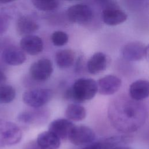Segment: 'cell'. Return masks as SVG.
<instances>
[{
  "label": "cell",
  "mask_w": 149,
  "mask_h": 149,
  "mask_svg": "<svg viewBox=\"0 0 149 149\" xmlns=\"http://www.w3.org/2000/svg\"><path fill=\"white\" fill-rule=\"evenodd\" d=\"M108 114L112 126L126 133L139 130L147 118V111L143 104L121 96L111 102Z\"/></svg>",
  "instance_id": "1"
},
{
  "label": "cell",
  "mask_w": 149,
  "mask_h": 149,
  "mask_svg": "<svg viewBox=\"0 0 149 149\" xmlns=\"http://www.w3.org/2000/svg\"><path fill=\"white\" fill-rule=\"evenodd\" d=\"M98 92L97 83L91 78L83 77L74 81L72 87L65 93V97L76 102H83L93 99Z\"/></svg>",
  "instance_id": "2"
},
{
  "label": "cell",
  "mask_w": 149,
  "mask_h": 149,
  "mask_svg": "<svg viewBox=\"0 0 149 149\" xmlns=\"http://www.w3.org/2000/svg\"><path fill=\"white\" fill-rule=\"evenodd\" d=\"M22 132L15 123L0 119V147L15 145L21 140Z\"/></svg>",
  "instance_id": "3"
},
{
  "label": "cell",
  "mask_w": 149,
  "mask_h": 149,
  "mask_svg": "<svg viewBox=\"0 0 149 149\" xmlns=\"http://www.w3.org/2000/svg\"><path fill=\"white\" fill-rule=\"evenodd\" d=\"M52 97V92L48 88H36L26 91L22 96L24 104L38 108L48 103Z\"/></svg>",
  "instance_id": "4"
},
{
  "label": "cell",
  "mask_w": 149,
  "mask_h": 149,
  "mask_svg": "<svg viewBox=\"0 0 149 149\" xmlns=\"http://www.w3.org/2000/svg\"><path fill=\"white\" fill-rule=\"evenodd\" d=\"M95 139V132L90 127L84 126H75L69 136V140L78 146H87L93 143Z\"/></svg>",
  "instance_id": "5"
},
{
  "label": "cell",
  "mask_w": 149,
  "mask_h": 149,
  "mask_svg": "<svg viewBox=\"0 0 149 149\" xmlns=\"http://www.w3.org/2000/svg\"><path fill=\"white\" fill-rule=\"evenodd\" d=\"M67 16L71 22L77 24H86L92 20L93 12L92 9L87 5L77 3L68 8Z\"/></svg>",
  "instance_id": "6"
},
{
  "label": "cell",
  "mask_w": 149,
  "mask_h": 149,
  "mask_svg": "<svg viewBox=\"0 0 149 149\" xmlns=\"http://www.w3.org/2000/svg\"><path fill=\"white\" fill-rule=\"evenodd\" d=\"M53 72L52 62L48 58L40 59L33 63L30 68L31 77L37 81H45Z\"/></svg>",
  "instance_id": "7"
},
{
  "label": "cell",
  "mask_w": 149,
  "mask_h": 149,
  "mask_svg": "<svg viewBox=\"0 0 149 149\" xmlns=\"http://www.w3.org/2000/svg\"><path fill=\"white\" fill-rule=\"evenodd\" d=\"M123 58L129 61H137L146 58L148 59V46L139 41L129 42L122 49Z\"/></svg>",
  "instance_id": "8"
},
{
  "label": "cell",
  "mask_w": 149,
  "mask_h": 149,
  "mask_svg": "<svg viewBox=\"0 0 149 149\" xmlns=\"http://www.w3.org/2000/svg\"><path fill=\"white\" fill-rule=\"evenodd\" d=\"M97 83L98 91L100 94L109 95L115 94L119 90L122 81L118 77L109 74L100 78Z\"/></svg>",
  "instance_id": "9"
},
{
  "label": "cell",
  "mask_w": 149,
  "mask_h": 149,
  "mask_svg": "<svg viewBox=\"0 0 149 149\" xmlns=\"http://www.w3.org/2000/svg\"><path fill=\"white\" fill-rule=\"evenodd\" d=\"M101 16L103 22L109 26H116L122 23L127 18V14L116 5L102 9Z\"/></svg>",
  "instance_id": "10"
},
{
  "label": "cell",
  "mask_w": 149,
  "mask_h": 149,
  "mask_svg": "<svg viewBox=\"0 0 149 149\" xmlns=\"http://www.w3.org/2000/svg\"><path fill=\"white\" fill-rule=\"evenodd\" d=\"M74 125L72 121L63 118L52 121L48 126V131L56 136L60 140L68 139L69 136Z\"/></svg>",
  "instance_id": "11"
},
{
  "label": "cell",
  "mask_w": 149,
  "mask_h": 149,
  "mask_svg": "<svg viewBox=\"0 0 149 149\" xmlns=\"http://www.w3.org/2000/svg\"><path fill=\"white\" fill-rule=\"evenodd\" d=\"M43 46L42 39L36 35L25 36L20 41V48L24 52L31 55H36L41 53L43 50Z\"/></svg>",
  "instance_id": "12"
},
{
  "label": "cell",
  "mask_w": 149,
  "mask_h": 149,
  "mask_svg": "<svg viewBox=\"0 0 149 149\" xmlns=\"http://www.w3.org/2000/svg\"><path fill=\"white\" fill-rule=\"evenodd\" d=\"M2 56L6 63L12 66L20 65L26 59V56L23 51L16 46H10L5 48Z\"/></svg>",
  "instance_id": "13"
},
{
  "label": "cell",
  "mask_w": 149,
  "mask_h": 149,
  "mask_svg": "<svg viewBox=\"0 0 149 149\" xmlns=\"http://www.w3.org/2000/svg\"><path fill=\"white\" fill-rule=\"evenodd\" d=\"M108 65L107 55L101 52L93 54L87 63L88 72L93 74H96L104 71Z\"/></svg>",
  "instance_id": "14"
},
{
  "label": "cell",
  "mask_w": 149,
  "mask_h": 149,
  "mask_svg": "<svg viewBox=\"0 0 149 149\" xmlns=\"http://www.w3.org/2000/svg\"><path fill=\"white\" fill-rule=\"evenodd\" d=\"M47 118V111L38 109L22 112L19 114L17 119L23 123L32 125L42 123L45 122Z\"/></svg>",
  "instance_id": "15"
},
{
  "label": "cell",
  "mask_w": 149,
  "mask_h": 149,
  "mask_svg": "<svg viewBox=\"0 0 149 149\" xmlns=\"http://www.w3.org/2000/svg\"><path fill=\"white\" fill-rule=\"evenodd\" d=\"M129 93L132 99L141 101L147 98L149 95V82L146 80H137L131 84Z\"/></svg>",
  "instance_id": "16"
},
{
  "label": "cell",
  "mask_w": 149,
  "mask_h": 149,
  "mask_svg": "<svg viewBox=\"0 0 149 149\" xmlns=\"http://www.w3.org/2000/svg\"><path fill=\"white\" fill-rule=\"evenodd\" d=\"M39 29L36 20L29 15L20 16L16 22V30L20 35H30Z\"/></svg>",
  "instance_id": "17"
},
{
  "label": "cell",
  "mask_w": 149,
  "mask_h": 149,
  "mask_svg": "<svg viewBox=\"0 0 149 149\" xmlns=\"http://www.w3.org/2000/svg\"><path fill=\"white\" fill-rule=\"evenodd\" d=\"M36 142L41 149H58L61 144V140L49 131L40 133Z\"/></svg>",
  "instance_id": "18"
},
{
  "label": "cell",
  "mask_w": 149,
  "mask_h": 149,
  "mask_svg": "<svg viewBox=\"0 0 149 149\" xmlns=\"http://www.w3.org/2000/svg\"><path fill=\"white\" fill-rule=\"evenodd\" d=\"M75 54L69 49H64L58 51L55 54V62L58 66L62 69L71 66L74 62Z\"/></svg>",
  "instance_id": "19"
},
{
  "label": "cell",
  "mask_w": 149,
  "mask_h": 149,
  "mask_svg": "<svg viewBox=\"0 0 149 149\" xmlns=\"http://www.w3.org/2000/svg\"><path fill=\"white\" fill-rule=\"evenodd\" d=\"M67 119L73 121H80L86 116V110L84 107L78 104H70L65 110Z\"/></svg>",
  "instance_id": "20"
},
{
  "label": "cell",
  "mask_w": 149,
  "mask_h": 149,
  "mask_svg": "<svg viewBox=\"0 0 149 149\" xmlns=\"http://www.w3.org/2000/svg\"><path fill=\"white\" fill-rule=\"evenodd\" d=\"M16 96L15 88L10 86L6 84L0 85V104H6L13 101Z\"/></svg>",
  "instance_id": "21"
},
{
  "label": "cell",
  "mask_w": 149,
  "mask_h": 149,
  "mask_svg": "<svg viewBox=\"0 0 149 149\" xmlns=\"http://www.w3.org/2000/svg\"><path fill=\"white\" fill-rule=\"evenodd\" d=\"M33 5L42 11H52L57 9L60 5L56 0H34L31 1Z\"/></svg>",
  "instance_id": "22"
},
{
  "label": "cell",
  "mask_w": 149,
  "mask_h": 149,
  "mask_svg": "<svg viewBox=\"0 0 149 149\" xmlns=\"http://www.w3.org/2000/svg\"><path fill=\"white\" fill-rule=\"evenodd\" d=\"M51 38L52 44L55 46L61 47L68 42L69 36L64 31L58 30L52 34Z\"/></svg>",
  "instance_id": "23"
},
{
  "label": "cell",
  "mask_w": 149,
  "mask_h": 149,
  "mask_svg": "<svg viewBox=\"0 0 149 149\" xmlns=\"http://www.w3.org/2000/svg\"><path fill=\"white\" fill-rule=\"evenodd\" d=\"M9 17L4 15H0V34L5 33L9 25Z\"/></svg>",
  "instance_id": "24"
},
{
  "label": "cell",
  "mask_w": 149,
  "mask_h": 149,
  "mask_svg": "<svg viewBox=\"0 0 149 149\" xmlns=\"http://www.w3.org/2000/svg\"><path fill=\"white\" fill-rule=\"evenodd\" d=\"M23 149H41L37 144L36 141H30L27 143L23 148Z\"/></svg>",
  "instance_id": "25"
},
{
  "label": "cell",
  "mask_w": 149,
  "mask_h": 149,
  "mask_svg": "<svg viewBox=\"0 0 149 149\" xmlns=\"http://www.w3.org/2000/svg\"><path fill=\"white\" fill-rule=\"evenodd\" d=\"M6 79V77L5 73L1 70H0V85L2 84L3 83H4Z\"/></svg>",
  "instance_id": "26"
},
{
  "label": "cell",
  "mask_w": 149,
  "mask_h": 149,
  "mask_svg": "<svg viewBox=\"0 0 149 149\" xmlns=\"http://www.w3.org/2000/svg\"><path fill=\"white\" fill-rule=\"evenodd\" d=\"M111 149H131L130 148L125 146V145H121V146H115L114 147H113Z\"/></svg>",
  "instance_id": "27"
}]
</instances>
